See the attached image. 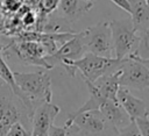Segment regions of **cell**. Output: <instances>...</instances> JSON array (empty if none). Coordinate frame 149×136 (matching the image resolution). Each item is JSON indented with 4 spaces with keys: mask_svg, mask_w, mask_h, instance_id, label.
I'll use <instances>...</instances> for the list:
<instances>
[{
    "mask_svg": "<svg viewBox=\"0 0 149 136\" xmlns=\"http://www.w3.org/2000/svg\"><path fill=\"white\" fill-rule=\"evenodd\" d=\"M120 63L121 59H118L115 57H104L91 52H85L78 59L62 60L61 65L64 66V69L71 77H74L76 71H79L81 79L94 83L105 73L116 70Z\"/></svg>",
    "mask_w": 149,
    "mask_h": 136,
    "instance_id": "cell-1",
    "label": "cell"
},
{
    "mask_svg": "<svg viewBox=\"0 0 149 136\" xmlns=\"http://www.w3.org/2000/svg\"><path fill=\"white\" fill-rule=\"evenodd\" d=\"M13 74L16 85L33 108L43 102H51V78L48 72L36 71L23 73L14 71Z\"/></svg>",
    "mask_w": 149,
    "mask_h": 136,
    "instance_id": "cell-2",
    "label": "cell"
},
{
    "mask_svg": "<svg viewBox=\"0 0 149 136\" xmlns=\"http://www.w3.org/2000/svg\"><path fill=\"white\" fill-rule=\"evenodd\" d=\"M17 121L28 123V121H31V116L23 102L0 79V136H3L10 126Z\"/></svg>",
    "mask_w": 149,
    "mask_h": 136,
    "instance_id": "cell-3",
    "label": "cell"
},
{
    "mask_svg": "<svg viewBox=\"0 0 149 136\" xmlns=\"http://www.w3.org/2000/svg\"><path fill=\"white\" fill-rule=\"evenodd\" d=\"M70 120L84 136H115L118 129L99 109H88L80 113H70Z\"/></svg>",
    "mask_w": 149,
    "mask_h": 136,
    "instance_id": "cell-4",
    "label": "cell"
},
{
    "mask_svg": "<svg viewBox=\"0 0 149 136\" xmlns=\"http://www.w3.org/2000/svg\"><path fill=\"white\" fill-rule=\"evenodd\" d=\"M109 26L115 58L122 59L133 55L136 51L140 36L134 30L132 19L127 17L121 20H112L109 21Z\"/></svg>",
    "mask_w": 149,
    "mask_h": 136,
    "instance_id": "cell-5",
    "label": "cell"
},
{
    "mask_svg": "<svg viewBox=\"0 0 149 136\" xmlns=\"http://www.w3.org/2000/svg\"><path fill=\"white\" fill-rule=\"evenodd\" d=\"M81 36L86 52L104 57H112L113 42L109 21H101L81 30Z\"/></svg>",
    "mask_w": 149,
    "mask_h": 136,
    "instance_id": "cell-6",
    "label": "cell"
},
{
    "mask_svg": "<svg viewBox=\"0 0 149 136\" xmlns=\"http://www.w3.org/2000/svg\"><path fill=\"white\" fill-rule=\"evenodd\" d=\"M119 84L127 88H149V70L135 57L128 56L121 59L119 65Z\"/></svg>",
    "mask_w": 149,
    "mask_h": 136,
    "instance_id": "cell-7",
    "label": "cell"
},
{
    "mask_svg": "<svg viewBox=\"0 0 149 136\" xmlns=\"http://www.w3.org/2000/svg\"><path fill=\"white\" fill-rule=\"evenodd\" d=\"M3 50H12L16 55V57L24 64L41 66L47 70L52 69V66L44 58L47 56V50L40 42L13 40L9 44L3 46Z\"/></svg>",
    "mask_w": 149,
    "mask_h": 136,
    "instance_id": "cell-8",
    "label": "cell"
},
{
    "mask_svg": "<svg viewBox=\"0 0 149 136\" xmlns=\"http://www.w3.org/2000/svg\"><path fill=\"white\" fill-rule=\"evenodd\" d=\"M86 52L84 42H83V36L81 31L74 33V35L68 40L65 43H63L55 53L52 55H47L44 58L45 60L55 67V65L61 64L62 60H74L80 58L84 53Z\"/></svg>",
    "mask_w": 149,
    "mask_h": 136,
    "instance_id": "cell-9",
    "label": "cell"
},
{
    "mask_svg": "<svg viewBox=\"0 0 149 136\" xmlns=\"http://www.w3.org/2000/svg\"><path fill=\"white\" fill-rule=\"evenodd\" d=\"M61 108L51 102L40 103L33 113L31 123L33 131L30 136H48L50 126L54 123L56 116L59 114Z\"/></svg>",
    "mask_w": 149,
    "mask_h": 136,
    "instance_id": "cell-10",
    "label": "cell"
},
{
    "mask_svg": "<svg viewBox=\"0 0 149 136\" xmlns=\"http://www.w3.org/2000/svg\"><path fill=\"white\" fill-rule=\"evenodd\" d=\"M116 100L121 105L123 110L128 114L130 120L149 116V109L147 108L146 102L142 99L134 96L130 93L129 88L120 86L116 92Z\"/></svg>",
    "mask_w": 149,
    "mask_h": 136,
    "instance_id": "cell-11",
    "label": "cell"
},
{
    "mask_svg": "<svg viewBox=\"0 0 149 136\" xmlns=\"http://www.w3.org/2000/svg\"><path fill=\"white\" fill-rule=\"evenodd\" d=\"M98 109L106 116V119L116 128L120 129L125 126H127L132 120L128 116V114L123 110L121 105L115 100H109L106 98H102Z\"/></svg>",
    "mask_w": 149,
    "mask_h": 136,
    "instance_id": "cell-12",
    "label": "cell"
},
{
    "mask_svg": "<svg viewBox=\"0 0 149 136\" xmlns=\"http://www.w3.org/2000/svg\"><path fill=\"white\" fill-rule=\"evenodd\" d=\"M93 7L92 3L85 2L84 0H59L57 12L58 15L63 16L71 23L79 20Z\"/></svg>",
    "mask_w": 149,
    "mask_h": 136,
    "instance_id": "cell-13",
    "label": "cell"
},
{
    "mask_svg": "<svg viewBox=\"0 0 149 136\" xmlns=\"http://www.w3.org/2000/svg\"><path fill=\"white\" fill-rule=\"evenodd\" d=\"M119 67L112 72L105 73L104 76H101L100 78H98L93 85L97 90V92L106 99L109 100H116V92L120 87L119 84Z\"/></svg>",
    "mask_w": 149,
    "mask_h": 136,
    "instance_id": "cell-14",
    "label": "cell"
},
{
    "mask_svg": "<svg viewBox=\"0 0 149 136\" xmlns=\"http://www.w3.org/2000/svg\"><path fill=\"white\" fill-rule=\"evenodd\" d=\"M130 19L134 30L140 35L149 27V5L144 0H129Z\"/></svg>",
    "mask_w": 149,
    "mask_h": 136,
    "instance_id": "cell-15",
    "label": "cell"
},
{
    "mask_svg": "<svg viewBox=\"0 0 149 136\" xmlns=\"http://www.w3.org/2000/svg\"><path fill=\"white\" fill-rule=\"evenodd\" d=\"M42 33H76L72 29V23L61 15L49 14L43 23Z\"/></svg>",
    "mask_w": 149,
    "mask_h": 136,
    "instance_id": "cell-16",
    "label": "cell"
},
{
    "mask_svg": "<svg viewBox=\"0 0 149 136\" xmlns=\"http://www.w3.org/2000/svg\"><path fill=\"white\" fill-rule=\"evenodd\" d=\"M139 36H140L139 44H137L136 51L133 55L141 59L149 58V27Z\"/></svg>",
    "mask_w": 149,
    "mask_h": 136,
    "instance_id": "cell-17",
    "label": "cell"
},
{
    "mask_svg": "<svg viewBox=\"0 0 149 136\" xmlns=\"http://www.w3.org/2000/svg\"><path fill=\"white\" fill-rule=\"evenodd\" d=\"M58 3L59 0H40L37 5V10L45 15H49L57 9Z\"/></svg>",
    "mask_w": 149,
    "mask_h": 136,
    "instance_id": "cell-18",
    "label": "cell"
},
{
    "mask_svg": "<svg viewBox=\"0 0 149 136\" xmlns=\"http://www.w3.org/2000/svg\"><path fill=\"white\" fill-rule=\"evenodd\" d=\"M3 136H30V133L27 130L26 126L22 122L17 121L10 126V128Z\"/></svg>",
    "mask_w": 149,
    "mask_h": 136,
    "instance_id": "cell-19",
    "label": "cell"
},
{
    "mask_svg": "<svg viewBox=\"0 0 149 136\" xmlns=\"http://www.w3.org/2000/svg\"><path fill=\"white\" fill-rule=\"evenodd\" d=\"M115 136H142L135 121L132 120L127 126L118 129V133Z\"/></svg>",
    "mask_w": 149,
    "mask_h": 136,
    "instance_id": "cell-20",
    "label": "cell"
},
{
    "mask_svg": "<svg viewBox=\"0 0 149 136\" xmlns=\"http://www.w3.org/2000/svg\"><path fill=\"white\" fill-rule=\"evenodd\" d=\"M72 122L70 120H66V122L64 123V126L62 127H57L55 126L54 123L50 126L49 128V131H48V136H65L66 135V131H68V128L69 126L71 124Z\"/></svg>",
    "mask_w": 149,
    "mask_h": 136,
    "instance_id": "cell-21",
    "label": "cell"
},
{
    "mask_svg": "<svg viewBox=\"0 0 149 136\" xmlns=\"http://www.w3.org/2000/svg\"><path fill=\"white\" fill-rule=\"evenodd\" d=\"M141 135L142 136H149V119L148 116L146 117H137L134 120Z\"/></svg>",
    "mask_w": 149,
    "mask_h": 136,
    "instance_id": "cell-22",
    "label": "cell"
},
{
    "mask_svg": "<svg viewBox=\"0 0 149 136\" xmlns=\"http://www.w3.org/2000/svg\"><path fill=\"white\" fill-rule=\"evenodd\" d=\"M36 17H37V14L33 10H27L23 15H22V23L24 27L29 28L31 26H35L36 23Z\"/></svg>",
    "mask_w": 149,
    "mask_h": 136,
    "instance_id": "cell-23",
    "label": "cell"
},
{
    "mask_svg": "<svg viewBox=\"0 0 149 136\" xmlns=\"http://www.w3.org/2000/svg\"><path fill=\"white\" fill-rule=\"evenodd\" d=\"M23 0H3V6L10 10V12H16L21 8Z\"/></svg>",
    "mask_w": 149,
    "mask_h": 136,
    "instance_id": "cell-24",
    "label": "cell"
},
{
    "mask_svg": "<svg viewBox=\"0 0 149 136\" xmlns=\"http://www.w3.org/2000/svg\"><path fill=\"white\" fill-rule=\"evenodd\" d=\"M111 1L115 6H118L122 10H125L126 13L130 14V3H129V0H111Z\"/></svg>",
    "mask_w": 149,
    "mask_h": 136,
    "instance_id": "cell-25",
    "label": "cell"
},
{
    "mask_svg": "<svg viewBox=\"0 0 149 136\" xmlns=\"http://www.w3.org/2000/svg\"><path fill=\"white\" fill-rule=\"evenodd\" d=\"M65 136H84V135L80 133V130L77 128L76 124L71 123L69 126V128H68V131H66V135Z\"/></svg>",
    "mask_w": 149,
    "mask_h": 136,
    "instance_id": "cell-26",
    "label": "cell"
},
{
    "mask_svg": "<svg viewBox=\"0 0 149 136\" xmlns=\"http://www.w3.org/2000/svg\"><path fill=\"white\" fill-rule=\"evenodd\" d=\"M130 56L135 57L134 55H130ZM135 58H137V57H135ZM137 59H139V60H140V62H141V63H142V64H143V65H144V66H146V67L149 70V58H146V59H141V58H137Z\"/></svg>",
    "mask_w": 149,
    "mask_h": 136,
    "instance_id": "cell-27",
    "label": "cell"
},
{
    "mask_svg": "<svg viewBox=\"0 0 149 136\" xmlns=\"http://www.w3.org/2000/svg\"><path fill=\"white\" fill-rule=\"evenodd\" d=\"M3 44H2V42H1V36H0V53H2V50H3Z\"/></svg>",
    "mask_w": 149,
    "mask_h": 136,
    "instance_id": "cell-28",
    "label": "cell"
},
{
    "mask_svg": "<svg viewBox=\"0 0 149 136\" xmlns=\"http://www.w3.org/2000/svg\"><path fill=\"white\" fill-rule=\"evenodd\" d=\"M85 2H88V3H92V5H94V2H95V0H84Z\"/></svg>",
    "mask_w": 149,
    "mask_h": 136,
    "instance_id": "cell-29",
    "label": "cell"
},
{
    "mask_svg": "<svg viewBox=\"0 0 149 136\" xmlns=\"http://www.w3.org/2000/svg\"><path fill=\"white\" fill-rule=\"evenodd\" d=\"M144 2H146L147 5H149V0H144Z\"/></svg>",
    "mask_w": 149,
    "mask_h": 136,
    "instance_id": "cell-30",
    "label": "cell"
}]
</instances>
